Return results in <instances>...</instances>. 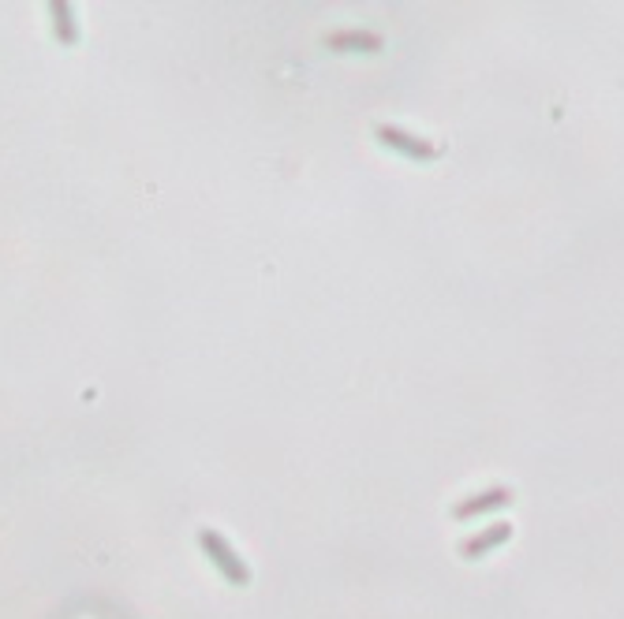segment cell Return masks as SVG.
Masks as SVG:
<instances>
[{
  "label": "cell",
  "instance_id": "obj_2",
  "mask_svg": "<svg viewBox=\"0 0 624 619\" xmlns=\"http://www.w3.org/2000/svg\"><path fill=\"white\" fill-rule=\"evenodd\" d=\"M377 134H382L386 146H396V150H404L408 157H433V150H426L423 143H415L412 134H404V131H396V127H377Z\"/></svg>",
  "mask_w": 624,
  "mask_h": 619
},
{
  "label": "cell",
  "instance_id": "obj_1",
  "mask_svg": "<svg viewBox=\"0 0 624 619\" xmlns=\"http://www.w3.org/2000/svg\"><path fill=\"white\" fill-rule=\"evenodd\" d=\"M199 541H202V549H206V552L213 556V564L221 568V571H225V575H228L232 582H247V568L239 564V556H236V552H232V549L225 545V538H221V533H213V530H202V533H199Z\"/></svg>",
  "mask_w": 624,
  "mask_h": 619
},
{
  "label": "cell",
  "instance_id": "obj_3",
  "mask_svg": "<svg viewBox=\"0 0 624 619\" xmlns=\"http://www.w3.org/2000/svg\"><path fill=\"white\" fill-rule=\"evenodd\" d=\"M52 26H57V38L64 45H75L79 31H75V19H71V8L68 5H52Z\"/></svg>",
  "mask_w": 624,
  "mask_h": 619
}]
</instances>
